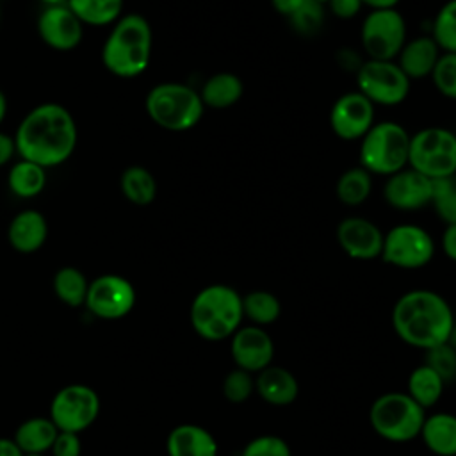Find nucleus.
Returning <instances> with one entry per match:
<instances>
[{
	"label": "nucleus",
	"mask_w": 456,
	"mask_h": 456,
	"mask_svg": "<svg viewBox=\"0 0 456 456\" xmlns=\"http://www.w3.org/2000/svg\"><path fill=\"white\" fill-rule=\"evenodd\" d=\"M0 456H23V451L12 438H0Z\"/></svg>",
	"instance_id": "nucleus-45"
},
{
	"label": "nucleus",
	"mask_w": 456,
	"mask_h": 456,
	"mask_svg": "<svg viewBox=\"0 0 456 456\" xmlns=\"http://www.w3.org/2000/svg\"><path fill=\"white\" fill-rule=\"evenodd\" d=\"M360 39L369 59L395 61L406 43V21L397 9L370 11L362 23Z\"/></svg>",
	"instance_id": "nucleus-10"
},
{
	"label": "nucleus",
	"mask_w": 456,
	"mask_h": 456,
	"mask_svg": "<svg viewBox=\"0 0 456 456\" xmlns=\"http://www.w3.org/2000/svg\"><path fill=\"white\" fill-rule=\"evenodd\" d=\"M151 27L141 14H126L116 20L102 50L105 68L121 77L134 78L141 75L151 59Z\"/></svg>",
	"instance_id": "nucleus-3"
},
{
	"label": "nucleus",
	"mask_w": 456,
	"mask_h": 456,
	"mask_svg": "<svg viewBox=\"0 0 456 456\" xmlns=\"http://www.w3.org/2000/svg\"><path fill=\"white\" fill-rule=\"evenodd\" d=\"M121 192L134 205H150L157 196V182L142 166H130L121 175Z\"/></svg>",
	"instance_id": "nucleus-30"
},
{
	"label": "nucleus",
	"mask_w": 456,
	"mask_h": 456,
	"mask_svg": "<svg viewBox=\"0 0 456 456\" xmlns=\"http://www.w3.org/2000/svg\"><path fill=\"white\" fill-rule=\"evenodd\" d=\"M48 237V224L41 212L23 210L16 214L7 228V240L18 253H34L43 248Z\"/></svg>",
	"instance_id": "nucleus-20"
},
{
	"label": "nucleus",
	"mask_w": 456,
	"mask_h": 456,
	"mask_svg": "<svg viewBox=\"0 0 456 456\" xmlns=\"http://www.w3.org/2000/svg\"><path fill=\"white\" fill-rule=\"evenodd\" d=\"M410 134L395 121H378L360 139V166L370 175L390 176L408 166Z\"/></svg>",
	"instance_id": "nucleus-6"
},
{
	"label": "nucleus",
	"mask_w": 456,
	"mask_h": 456,
	"mask_svg": "<svg viewBox=\"0 0 456 456\" xmlns=\"http://www.w3.org/2000/svg\"><path fill=\"white\" fill-rule=\"evenodd\" d=\"M426 365H429L444 381L456 378V347L449 342L426 351Z\"/></svg>",
	"instance_id": "nucleus-38"
},
{
	"label": "nucleus",
	"mask_w": 456,
	"mask_h": 456,
	"mask_svg": "<svg viewBox=\"0 0 456 456\" xmlns=\"http://www.w3.org/2000/svg\"><path fill=\"white\" fill-rule=\"evenodd\" d=\"M445 381L426 363L415 367L408 376V395L424 410L436 404L442 397Z\"/></svg>",
	"instance_id": "nucleus-26"
},
{
	"label": "nucleus",
	"mask_w": 456,
	"mask_h": 456,
	"mask_svg": "<svg viewBox=\"0 0 456 456\" xmlns=\"http://www.w3.org/2000/svg\"><path fill=\"white\" fill-rule=\"evenodd\" d=\"M242 93L244 84L235 73L219 71L205 80L200 96L205 107L221 110L233 107L242 98Z\"/></svg>",
	"instance_id": "nucleus-24"
},
{
	"label": "nucleus",
	"mask_w": 456,
	"mask_h": 456,
	"mask_svg": "<svg viewBox=\"0 0 456 456\" xmlns=\"http://www.w3.org/2000/svg\"><path fill=\"white\" fill-rule=\"evenodd\" d=\"M52 456H80L82 445L77 433L59 431L52 444Z\"/></svg>",
	"instance_id": "nucleus-40"
},
{
	"label": "nucleus",
	"mask_w": 456,
	"mask_h": 456,
	"mask_svg": "<svg viewBox=\"0 0 456 456\" xmlns=\"http://www.w3.org/2000/svg\"><path fill=\"white\" fill-rule=\"evenodd\" d=\"M426 413L406 392H387L374 399L369 420L372 429L388 442H410L420 435Z\"/></svg>",
	"instance_id": "nucleus-7"
},
{
	"label": "nucleus",
	"mask_w": 456,
	"mask_h": 456,
	"mask_svg": "<svg viewBox=\"0 0 456 456\" xmlns=\"http://www.w3.org/2000/svg\"><path fill=\"white\" fill-rule=\"evenodd\" d=\"M39 2H43L46 5H66L68 4V0H39Z\"/></svg>",
	"instance_id": "nucleus-48"
},
{
	"label": "nucleus",
	"mask_w": 456,
	"mask_h": 456,
	"mask_svg": "<svg viewBox=\"0 0 456 456\" xmlns=\"http://www.w3.org/2000/svg\"><path fill=\"white\" fill-rule=\"evenodd\" d=\"M230 354L239 369L253 374L271 365L274 344L264 328L253 324L240 326L230 337Z\"/></svg>",
	"instance_id": "nucleus-16"
},
{
	"label": "nucleus",
	"mask_w": 456,
	"mask_h": 456,
	"mask_svg": "<svg viewBox=\"0 0 456 456\" xmlns=\"http://www.w3.org/2000/svg\"><path fill=\"white\" fill-rule=\"evenodd\" d=\"M419 436L433 454L456 456V415L438 411L426 417Z\"/></svg>",
	"instance_id": "nucleus-23"
},
{
	"label": "nucleus",
	"mask_w": 456,
	"mask_h": 456,
	"mask_svg": "<svg viewBox=\"0 0 456 456\" xmlns=\"http://www.w3.org/2000/svg\"><path fill=\"white\" fill-rule=\"evenodd\" d=\"M440 244H442L444 255L456 262V223L454 224H445Z\"/></svg>",
	"instance_id": "nucleus-42"
},
{
	"label": "nucleus",
	"mask_w": 456,
	"mask_h": 456,
	"mask_svg": "<svg viewBox=\"0 0 456 456\" xmlns=\"http://www.w3.org/2000/svg\"><path fill=\"white\" fill-rule=\"evenodd\" d=\"M189 317L201 338L212 342L230 338L244 319L242 296L230 285H207L194 296Z\"/></svg>",
	"instance_id": "nucleus-4"
},
{
	"label": "nucleus",
	"mask_w": 456,
	"mask_h": 456,
	"mask_svg": "<svg viewBox=\"0 0 456 456\" xmlns=\"http://www.w3.org/2000/svg\"><path fill=\"white\" fill-rule=\"evenodd\" d=\"M440 55L442 50L431 36H419L406 39L404 46L395 57V62L410 80H419L431 77Z\"/></svg>",
	"instance_id": "nucleus-19"
},
{
	"label": "nucleus",
	"mask_w": 456,
	"mask_h": 456,
	"mask_svg": "<svg viewBox=\"0 0 456 456\" xmlns=\"http://www.w3.org/2000/svg\"><path fill=\"white\" fill-rule=\"evenodd\" d=\"M372 192V175L362 166L344 171L335 185L337 198L347 207H358Z\"/></svg>",
	"instance_id": "nucleus-29"
},
{
	"label": "nucleus",
	"mask_w": 456,
	"mask_h": 456,
	"mask_svg": "<svg viewBox=\"0 0 456 456\" xmlns=\"http://www.w3.org/2000/svg\"><path fill=\"white\" fill-rule=\"evenodd\" d=\"M37 32L50 48L68 52L82 41L84 23L68 5H48L37 18Z\"/></svg>",
	"instance_id": "nucleus-18"
},
{
	"label": "nucleus",
	"mask_w": 456,
	"mask_h": 456,
	"mask_svg": "<svg viewBox=\"0 0 456 456\" xmlns=\"http://www.w3.org/2000/svg\"><path fill=\"white\" fill-rule=\"evenodd\" d=\"M408 166L435 180L456 175V134L428 126L410 135Z\"/></svg>",
	"instance_id": "nucleus-8"
},
{
	"label": "nucleus",
	"mask_w": 456,
	"mask_h": 456,
	"mask_svg": "<svg viewBox=\"0 0 456 456\" xmlns=\"http://www.w3.org/2000/svg\"><path fill=\"white\" fill-rule=\"evenodd\" d=\"M411 80L395 61L367 59L356 69V86L374 105L394 107L408 98Z\"/></svg>",
	"instance_id": "nucleus-9"
},
{
	"label": "nucleus",
	"mask_w": 456,
	"mask_h": 456,
	"mask_svg": "<svg viewBox=\"0 0 456 456\" xmlns=\"http://www.w3.org/2000/svg\"><path fill=\"white\" fill-rule=\"evenodd\" d=\"M303 2L305 0H271L274 11L287 16V18L292 16L303 5Z\"/></svg>",
	"instance_id": "nucleus-44"
},
{
	"label": "nucleus",
	"mask_w": 456,
	"mask_h": 456,
	"mask_svg": "<svg viewBox=\"0 0 456 456\" xmlns=\"http://www.w3.org/2000/svg\"><path fill=\"white\" fill-rule=\"evenodd\" d=\"M435 256L433 237L417 224H397L383 235L381 258L399 269H420Z\"/></svg>",
	"instance_id": "nucleus-12"
},
{
	"label": "nucleus",
	"mask_w": 456,
	"mask_h": 456,
	"mask_svg": "<svg viewBox=\"0 0 456 456\" xmlns=\"http://www.w3.org/2000/svg\"><path fill=\"white\" fill-rule=\"evenodd\" d=\"M431 80L442 96L456 100V53L442 52L431 73Z\"/></svg>",
	"instance_id": "nucleus-36"
},
{
	"label": "nucleus",
	"mask_w": 456,
	"mask_h": 456,
	"mask_svg": "<svg viewBox=\"0 0 456 456\" xmlns=\"http://www.w3.org/2000/svg\"><path fill=\"white\" fill-rule=\"evenodd\" d=\"M326 5L340 20L354 18L360 12V9L363 7L362 0H330Z\"/></svg>",
	"instance_id": "nucleus-41"
},
{
	"label": "nucleus",
	"mask_w": 456,
	"mask_h": 456,
	"mask_svg": "<svg viewBox=\"0 0 456 456\" xmlns=\"http://www.w3.org/2000/svg\"><path fill=\"white\" fill-rule=\"evenodd\" d=\"M401 0H362L363 5L370 7V11H378V9H395V5Z\"/></svg>",
	"instance_id": "nucleus-46"
},
{
	"label": "nucleus",
	"mask_w": 456,
	"mask_h": 456,
	"mask_svg": "<svg viewBox=\"0 0 456 456\" xmlns=\"http://www.w3.org/2000/svg\"><path fill=\"white\" fill-rule=\"evenodd\" d=\"M16 153V144L14 139L4 132H0V167L5 166L12 155Z\"/></svg>",
	"instance_id": "nucleus-43"
},
{
	"label": "nucleus",
	"mask_w": 456,
	"mask_h": 456,
	"mask_svg": "<svg viewBox=\"0 0 456 456\" xmlns=\"http://www.w3.org/2000/svg\"><path fill=\"white\" fill-rule=\"evenodd\" d=\"M296 32L303 36H314L321 30L324 23V5L315 0H305L303 5L289 16Z\"/></svg>",
	"instance_id": "nucleus-35"
},
{
	"label": "nucleus",
	"mask_w": 456,
	"mask_h": 456,
	"mask_svg": "<svg viewBox=\"0 0 456 456\" xmlns=\"http://www.w3.org/2000/svg\"><path fill=\"white\" fill-rule=\"evenodd\" d=\"M100 413V397L94 388L82 383L66 385L50 403V420L59 431L82 433Z\"/></svg>",
	"instance_id": "nucleus-11"
},
{
	"label": "nucleus",
	"mask_w": 456,
	"mask_h": 456,
	"mask_svg": "<svg viewBox=\"0 0 456 456\" xmlns=\"http://www.w3.org/2000/svg\"><path fill=\"white\" fill-rule=\"evenodd\" d=\"M242 314L251 321L253 326H267L278 321L281 314L280 299L269 290H251L242 296Z\"/></svg>",
	"instance_id": "nucleus-32"
},
{
	"label": "nucleus",
	"mask_w": 456,
	"mask_h": 456,
	"mask_svg": "<svg viewBox=\"0 0 456 456\" xmlns=\"http://www.w3.org/2000/svg\"><path fill=\"white\" fill-rule=\"evenodd\" d=\"M431 205L445 224L456 223V175L433 180Z\"/></svg>",
	"instance_id": "nucleus-34"
},
{
	"label": "nucleus",
	"mask_w": 456,
	"mask_h": 456,
	"mask_svg": "<svg viewBox=\"0 0 456 456\" xmlns=\"http://www.w3.org/2000/svg\"><path fill=\"white\" fill-rule=\"evenodd\" d=\"M433 180L406 166L397 173L387 176L383 185L385 201L403 212H415L431 205Z\"/></svg>",
	"instance_id": "nucleus-15"
},
{
	"label": "nucleus",
	"mask_w": 456,
	"mask_h": 456,
	"mask_svg": "<svg viewBox=\"0 0 456 456\" xmlns=\"http://www.w3.org/2000/svg\"><path fill=\"white\" fill-rule=\"evenodd\" d=\"M23 456H45L43 452H23Z\"/></svg>",
	"instance_id": "nucleus-49"
},
{
	"label": "nucleus",
	"mask_w": 456,
	"mask_h": 456,
	"mask_svg": "<svg viewBox=\"0 0 456 456\" xmlns=\"http://www.w3.org/2000/svg\"><path fill=\"white\" fill-rule=\"evenodd\" d=\"M59 429L50 420V417H32L23 420L14 433V442L23 452H46L52 449V444Z\"/></svg>",
	"instance_id": "nucleus-25"
},
{
	"label": "nucleus",
	"mask_w": 456,
	"mask_h": 456,
	"mask_svg": "<svg viewBox=\"0 0 456 456\" xmlns=\"http://www.w3.org/2000/svg\"><path fill=\"white\" fill-rule=\"evenodd\" d=\"M84 305L94 317L116 321L132 312L135 305V289L119 274H102L89 281Z\"/></svg>",
	"instance_id": "nucleus-13"
},
{
	"label": "nucleus",
	"mask_w": 456,
	"mask_h": 456,
	"mask_svg": "<svg viewBox=\"0 0 456 456\" xmlns=\"http://www.w3.org/2000/svg\"><path fill=\"white\" fill-rule=\"evenodd\" d=\"M144 105L151 121L171 132L196 126L205 110L200 91L180 82L157 84L148 91Z\"/></svg>",
	"instance_id": "nucleus-5"
},
{
	"label": "nucleus",
	"mask_w": 456,
	"mask_h": 456,
	"mask_svg": "<svg viewBox=\"0 0 456 456\" xmlns=\"http://www.w3.org/2000/svg\"><path fill=\"white\" fill-rule=\"evenodd\" d=\"M392 326L404 344L428 351L449 342L456 324L449 303L438 292L415 289L395 301Z\"/></svg>",
	"instance_id": "nucleus-2"
},
{
	"label": "nucleus",
	"mask_w": 456,
	"mask_h": 456,
	"mask_svg": "<svg viewBox=\"0 0 456 456\" xmlns=\"http://www.w3.org/2000/svg\"><path fill=\"white\" fill-rule=\"evenodd\" d=\"M256 374L255 390L265 403L274 406H287L296 401L299 385L290 370L285 367L269 365Z\"/></svg>",
	"instance_id": "nucleus-22"
},
{
	"label": "nucleus",
	"mask_w": 456,
	"mask_h": 456,
	"mask_svg": "<svg viewBox=\"0 0 456 456\" xmlns=\"http://www.w3.org/2000/svg\"><path fill=\"white\" fill-rule=\"evenodd\" d=\"M16 153L41 167L66 162L77 146V125L71 112L59 103L34 107L18 125Z\"/></svg>",
	"instance_id": "nucleus-1"
},
{
	"label": "nucleus",
	"mask_w": 456,
	"mask_h": 456,
	"mask_svg": "<svg viewBox=\"0 0 456 456\" xmlns=\"http://www.w3.org/2000/svg\"><path fill=\"white\" fill-rule=\"evenodd\" d=\"M374 125V103L362 93L340 94L330 110V126L338 139L360 141Z\"/></svg>",
	"instance_id": "nucleus-14"
},
{
	"label": "nucleus",
	"mask_w": 456,
	"mask_h": 456,
	"mask_svg": "<svg viewBox=\"0 0 456 456\" xmlns=\"http://www.w3.org/2000/svg\"><path fill=\"white\" fill-rule=\"evenodd\" d=\"M315 2H319V4H322V5H326L330 0H315Z\"/></svg>",
	"instance_id": "nucleus-50"
},
{
	"label": "nucleus",
	"mask_w": 456,
	"mask_h": 456,
	"mask_svg": "<svg viewBox=\"0 0 456 456\" xmlns=\"http://www.w3.org/2000/svg\"><path fill=\"white\" fill-rule=\"evenodd\" d=\"M383 235L376 223L362 216L344 217L337 226L338 246L354 260H374L381 256Z\"/></svg>",
	"instance_id": "nucleus-17"
},
{
	"label": "nucleus",
	"mask_w": 456,
	"mask_h": 456,
	"mask_svg": "<svg viewBox=\"0 0 456 456\" xmlns=\"http://www.w3.org/2000/svg\"><path fill=\"white\" fill-rule=\"evenodd\" d=\"M255 390V379L251 372L242 370V369H233L224 376L223 381V394L230 403L240 404L249 399V395Z\"/></svg>",
	"instance_id": "nucleus-37"
},
{
	"label": "nucleus",
	"mask_w": 456,
	"mask_h": 456,
	"mask_svg": "<svg viewBox=\"0 0 456 456\" xmlns=\"http://www.w3.org/2000/svg\"><path fill=\"white\" fill-rule=\"evenodd\" d=\"M167 456H217V442L212 433L198 424L173 428L166 440Z\"/></svg>",
	"instance_id": "nucleus-21"
},
{
	"label": "nucleus",
	"mask_w": 456,
	"mask_h": 456,
	"mask_svg": "<svg viewBox=\"0 0 456 456\" xmlns=\"http://www.w3.org/2000/svg\"><path fill=\"white\" fill-rule=\"evenodd\" d=\"M454 347H456V346H454Z\"/></svg>",
	"instance_id": "nucleus-51"
},
{
	"label": "nucleus",
	"mask_w": 456,
	"mask_h": 456,
	"mask_svg": "<svg viewBox=\"0 0 456 456\" xmlns=\"http://www.w3.org/2000/svg\"><path fill=\"white\" fill-rule=\"evenodd\" d=\"M66 5L82 23L103 27L119 18L123 0H68Z\"/></svg>",
	"instance_id": "nucleus-28"
},
{
	"label": "nucleus",
	"mask_w": 456,
	"mask_h": 456,
	"mask_svg": "<svg viewBox=\"0 0 456 456\" xmlns=\"http://www.w3.org/2000/svg\"><path fill=\"white\" fill-rule=\"evenodd\" d=\"M240 456H292L289 444L274 435H262L249 440Z\"/></svg>",
	"instance_id": "nucleus-39"
},
{
	"label": "nucleus",
	"mask_w": 456,
	"mask_h": 456,
	"mask_svg": "<svg viewBox=\"0 0 456 456\" xmlns=\"http://www.w3.org/2000/svg\"><path fill=\"white\" fill-rule=\"evenodd\" d=\"M5 114H7V98H5V94L0 89V125H2V121L5 118Z\"/></svg>",
	"instance_id": "nucleus-47"
},
{
	"label": "nucleus",
	"mask_w": 456,
	"mask_h": 456,
	"mask_svg": "<svg viewBox=\"0 0 456 456\" xmlns=\"http://www.w3.org/2000/svg\"><path fill=\"white\" fill-rule=\"evenodd\" d=\"M7 183L14 196L28 200V198L37 196L45 189L46 171H45V167L21 159L20 162H16L11 167Z\"/></svg>",
	"instance_id": "nucleus-27"
},
{
	"label": "nucleus",
	"mask_w": 456,
	"mask_h": 456,
	"mask_svg": "<svg viewBox=\"0 0 456 456\" xmlns=\"http://www.w3.org/2000/svg\"><path fill=\"white\" fill-rule=\"evenodd\" d=\"M431 37L442 52L456 53V0H449L438 9Z\"/></svg>",
	"instance_id": "nucleus-33"
},
{
	"label": "nucleus",
	"mask_w": 456,
	"mask_h": 456,
	"mask_svg": "<svg viewBox=\"0 0 456 456\" xmlns=\"http://www.w3.org/2000/svg\"><path fill=\"white\" fill-rule=\"evenodd\" d=\"M89 281L86 274L71 265L61 267L53 276V292L68 306H82L86 303Z\"/></svg>",
	"instance_id": "nucleus-31"
}]
</instances>
